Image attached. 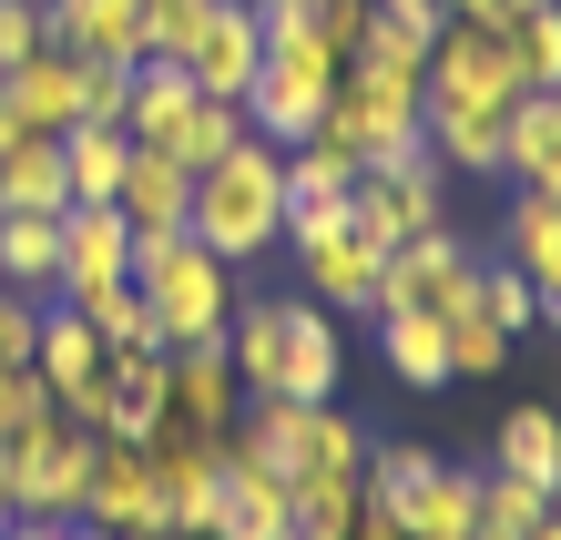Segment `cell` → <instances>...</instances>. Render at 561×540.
Segmentation results:
<instances>
[{
	"mask_svg": "<svg viewBox=\"0 0 561 540\" xmlns=\"http://www.w3.org/2000/svg\"><path fill=\"white\" fill-rule=\"evenodd\" d=\"M347 378V336L337 317L317 307V296H286V347H276V398H296V409H327Z\"/></svg>",
	"mask_w": 561,
	"mask_h": 540,
	"instance_id": "8fae6325",
	"label": "cell"
},
{
	"mask_svg": "<svg viewBox=\"0 0 561 540\" xmlns=\"http://www.w3.org/2000/svg\"><path fill=\"white\" fill-rule=\"evenodd\" d=\"M184 113H194V82H184V61H134V103H123V133L163 153V143L184 133Z\"/></svg>",
	"mask_w": 561,
	"mask_h": 540,
	"instance_id": "f1b7e54d",
	"label": "cell"
},
{
	"mask_svg": "<svg viewBox=\"0 0 561 540\" xmlns=\"http://www.w3.org/2000/svg\"><path fill=\"white\" fill-rule=\"evenodd\" d=\"M0 286L11 296H61V215H0Z\"/></svg>",
	"mask_w": 561,
	"mask_h": 540,
	"instance_id": "603a6c76",
	"label": "cell"
},
{
	"mask_svg": "<svg viewBox=\"0 0 561 540\" xmlns=\"http://www.w3.org/2000/svg\"><path fill=\"white\" fill-rule=\"evenodd\" d=\"M0 530H11V520H0Z\"/></svg>",
	"mask_w": 561,
	"mask_h": 540,
	"instance_id": "680465c9",
	"label": "cell"
},
{
	"mask_svg": "<svg viewBox=\"0 0 561 540\" xmlns=\"http://www.w3.org/2000/svg\"><path fill=\"white\" fill-rule=\"evenodd\" d=\"M103 336L82 326V307H42V347H31V367H42V388H51V409L61 398H82V388H103Z\"/></svg>",
	"mask_w": 561,
	"mask_h": 540,
	"instance_id": "44dd1931",
	"label": "cell"
},
{
	"mask_svg": "<svg viewBox=\"0 0 561 540\" xmlns=\"http://www.w3.org/2000/svg\"><path fill=\"white\" fill-rule=\"evenodd\" d=\"M388 307H428V317H459V307H480V265L449 245L439 225L409 234V245H388V276H378V317Z\"/></svg>",
	"mask_w": 561,
	"mask_h": 540,
	"instance_id": "ba28073f",
	"label": "cell"
},
{
	"mask_svg": "<svg viewBox=\"0 0 561 540\" xmlns=\"http://www.w3.org/2000/svg\"><path fill=\"white\" fill-rule=\"evenodd\" d=\"M82 520H103L113 540H174V510H163V480H153L144 438H103L92 490H82Z\"/></svg>",
	"mask_w": 561,
	"mask_h": 540,
	"instance_id": "52a82bcc",
	"label": "cell"
},
{
	"mask_svg": "<svg viewBox=\"0 0 561 540\" xmlns=\"http://www.w3.org/2000/svg\"><path fill=\"white\" fill-rule=\"evenodd\" d=\"M439 184H449V163L439 153H409V163H378V174H357V194H347V225L368 234V245L388 255V245H409V234H428L439 225Z\"/></svg>",
	"mask_w": 561,
	"mask_h": 540,
	"instance_id": "5b68a950",
	"label": "cell"
},
{
	"mask_svg": "<svg viewBox=\"0 0 561 540\" xmlns=\"http://www.w3.org/2000/svg\"><path fill=\"white\" fill-rule=\"evenodd\" d=\"M0 103H11L31 133H72V123H82V61L61 51V42H42L31 61L0 72Z\"/></svg>",
	"mask_w": 561,
	"mask_h": 540,
	"instance_id": "9a60e30c",
	"label": "cell"
},
{
	"mask_svg": "<svg viewBox=\"0 0 561 540\" xmlns=\"http://www.w3.org/2000/svg\"><path fill=\"white\" fill-rule=\"evenodd\" d=\"M511 265L520 276H541V265H561V194H511Z\"/></svg>",
	"mask_w": 561,
	"mask_h": 540,
	"instance_id": "8d00e7d4",
	"label": "cell"
},
{
	"mask_svg": "<svg viewBox=\"0 0 561 540\" xmlns=\"http://www.w3.org/2000/svg\"><path fill=\"white\" fill-rule=\"evenodd\" d=\"M357 194V153L307 133V143H286V205H347Z\"/></svg>",
	"mask_w": 561,
	"mask_h": 540,
	"instance_id": "1f68e13d",
	"label": "cell"
},
{
	"mask_svg": "<svg viewBox=\"0 0 561 540\" xmlns=\"http://www.w3.org/2000/svg\"><path fill=\"white\" fill-rule=\"evenodd\" d=\"M296 265H307V296H317V307H368V317H378V276H388V255H378L357 225H347V234H327V245H307Z\"/></svg>",
	"mask_w": 561,
	"mask_h": 540,
	"instance_id": "ffe728a7",
	"label": "cell"
},
{
	"mask_svg": "<svg viewBox=\"0 0 561 540\" xmlns=\"http://www.w3.org/2000/svg\"><path fill=\"white\" fill-rule=\"evenodd\" d=\"M61 520H11V530H0V540H51Z\"/></svg>",
	"mask_w": 561,
	"mask_h": 540,
	"instance_id": "db71d44e",
	"label": "cell"
},
{
	"mask_svg": "<svg viewBox=\"0 0 561 540\" xmlns=\"http://www.w3.org/2000/svg\"><path fill=\"white\" fill-rule=\"evenodd\" d=\"M134 103V61H82V123H123Z\"/></svg>",
	"mask_w": 561,
	"mask_h": 540,
	"instance_id": "ee69618b",
	"label": "cell"
},
{
	"mask_svg": "<svg viewBox=\"0 0 561 540\" xmlns=\"http://www.w3.org/2000/svg\"><path fill=\"white\" fill-rule=\"evenodd\" d=\"M42 31L72 61H144V0H42Z\"/></svg>",
	"mask_w": 561,
	"mask_h": 540,
	"instance_id": "5bb4252c",
	"label": "cell"
},
{
	"mask_svg": "<svg viewBox=\"0 0 561 540\" xmlns=\"http://www.w3.org/2000/svg\"><path fill=\"white\" fill-rule=\"evenodd\" d=\"M531 540H561V510H551V520H541V530H531Z\"/></svg>",
	"mask_w": 561,
	"mask_h": 540,
	"instance_id": "11a10c76",
	"label": "cell"
},
{
	"mask_svg": "<svg viewBox=\"0 0 561 540\" xmlns=\"http://www.w3.org/2000/svg\"><path fill=\"white\" fill-rule=\"evenodd\" d=\"M42 418H61L51 388H42V367H0V449H11V438H31Z\"/></svg>",
	"mask_w": 561,
	"mask_h": 540,
	"instance_id": "b9f144b4",
	"label": "cell"
},
{
	"mask_svg": "<svg viewBox=\"0 0 561 540\" xmlns=\"http://www.w3.org/2000/svg\"><path fill=\"white\" fill-rule=\"evenodd\" d=\"M123 276H134V225L113 205H61V307H82Z\"/></svg>",
	"mask_w": 561,
	"mask_h": 540,
	"instance_id": "7c38bea8",
	"label": "cell"
},
{
	"mask_svg": "<svg viewBox=\"0 0 561 540\" xmlns=\"http://www.w3.org/2000/svg\"><path fill=\"white\" fill-rule=\"evenodd\" d=\"M82 326L103 336L113 357H144V347H163V336H153V307H144V286H134V276H123V286H103V296H82Z\"/></svg>",
	"mask_w": 561,
	"mask_h": 540,
	"instance_id": "d590c367",
	"label": "cell"
},
{
	"mask_svg": "<svg viewBox=\"0 0 561 540\" xmlns=\"http://www.w3.org/2000/svg\"><path fill=\"white\" fill-rule=\"evenodd\" d=\"M153 480H163V510H174V540H205L215 520V490H225V459H236V438H205V428H174L163 418L153 438Z\"/></svg>",
	"mask_w": 561,
	"mask_h": 540,
	"instance_id": "9c48e42d",
	"label": "cell"
},
{
	"mask_svg": "<svg viewBox=\"0 0 561 540\" xmlns=\"http://www.w3.org/2000/svg\"><path fill=\"white\" fill-rule=\"evenodd\" d=\"M551 510H561V490L511 480V469H480V530H490V540H531Z\"/></svg>",
	"mask_w": 561,
	"mask_h": 540,
	"instance_id": "d6a6232c",
	"label": "cell"
},
{
	"mask_svg": "<svg viewBox=\"0 0 561 540\" xmlns=\"http://www.w3.org/2000/svg\"><path fill=\"white\" fill-rule=\"evenodd\" d=\"M31 347H42V307L0 286V367H31Z\"/></svg>",
	"mask_w": 561,
	"mask_h": 540,
	"instance_id": "f6af8a7d",
	"label": "cell"
},
{
	"mask_svg": "<svg viewBox=\"0 0 561 540\" xmlns=\"http://www.w3.org/2000/svg\"><path fill=\"white\" fill-rule=\"evenodd\" d=\"M327 143H347L357 153V174H378V163H409L428 133H419V92H378V82H357L337 72V92H327Z\"/></svg>",
	"mask_w": 561,
	"mask_h": 540,
	"instance_id": "277c9868",
	"label": "cell"
},
{
	"mask_svg": "<svg viewBox=\"0 0 561 540\" xmlns=\"http://www.w3.org/2000/svg\"><path fill=\"white\" fill-rule=\"evenodd\" d=\"M113 215L134 225V234H184V215H194V174L174 153H153V143H134V174H123V194H113Z\"/></svg>",
	"mask_w": 561,
	"mask_h": 540,
	"instance_id": "d6986e66",
	"label": "cell"
},
{
	"mask_svg": "<svg viewBox=\"0 0 561 540\" xmlns=\"http://www.w3.org/2000/svg\"><path fill=\"white\" fill-rule=\"evenodd\" d=\"M174 367V428H205V438H236V418H245V388H236V367H225V336L215 347H174L163 357Z\"/></svg>",
	"mask_w": 561,
	"mask_h": 540,
	"instance_id": "4fadbf2b",
	"label": "cell"
},
{
	"mask_svg": "<svg viewBox=\"0 0 561 540\" xmlns=\"http://www.w3.org/2000/svg\"><path fill=\"white\" fill-rule=\"evenodd\" d=\"M520 61H511V31H470V21H449L439 42H428V92L419 103H490V113H511L520 103Z\"/></svg>",
	"mask_w": 561,
	"mask_h": 540,
	"instance_id": "8992f818",
	"label": "cell"
},
{
	"mask_svg": "<svg viewBox=\"0 0 561 540\" xmlns=\"http://www.w3.org/2000/svg\"><path fill=\"white\" fill-rule=\"evenodd\" d=\"M184 234H194L205 255H225V265L286 245V153H276V143H236L225 163H205V174H194Z\"/></svg>",
	"mask_w": 561,
	"mask_h": 540,
	"instance_id": "6da1fadb",
	"label": "cell"
},
{
	"mask_svg": "<svg viewBox=\"0 0 561 540\" xmlns=\"http://www.w3.org/2000/svg\"><path fill=\"white\" fill-rule=\"evenodd\" d=\"M480 317L501 326V336H520V326H541V296H531V276L501 255V265H480Z\"/></svg>",
	"mask_w": 561,
	"mask_h": 540,
	"instance_id": "60d3db41",
	"label": "cell"
},
{
	"mask_svg": "<svg viewBox=\"0 0 561 540\" xmlns=\"http://www.w3.org/2000/svg\"><path fill=\"white\" fill-rule=\"evenodd\" d=\"M368 449L378 438L357 418H337V398H327V409H307V469H296V480H357L368 490Z\"/></svg>",
	"mask_w": 561,
	"mask_h": 540,
	"instance_id": "4dcf8cb0",
	"label": "cell"
},
{
	"mask_svg": "<svg viewBox=\"0 0 561 540\" xmlns=\"http://www.w3.org/2000/svg\"><path fill=\"white\" fill-rule=\"evenodd\" d=\"M42 42H51V31H42V0H0V72H11V61H31Z\"/></svg>",
	"mask_w": 561,
	"mask_h": 540,
	"instance_id": "bcb514c9",
	"label": "cell"
},
{
	"mask_svg": "<svg viewBox=\"0 0 561 540\" xmlns=\"http://www.w3.org/2000/svg\"><path fill=\"white\" fill-rule=\"evenodd\" d=\"M163 409H174V367H163V347L103 357V438H153Z\"/></svg>",
	"mask_w": 561,
	"mask_h": 540,
	"instance_id": "ac0fdd59",
	"label": "cell"
},
{
	"mask_svg": "<svg viewBox=\"0 0 561 540\" xmlns=\"http://www.w3.org/2000/svg\"><path fill=\"white\" fill-rule=\"evenodd\" d=\"M470 540H490V530H470Z\"/></svg>",
	"mask_w": 561,
	"mask_h": 540,
	"instance_id": "6f0895ef",
	"label": "cell"
},
{
	"mask_svg": "<svg viewBox=\"0 0 561 540\" xmlns=\"http://www.w3.org/2000/svg\"><path fill=\"white\" fill-rule=\"evenodd\" d=\"M51 540H113V530H103V520H61Z\"/></svg>",
	"mask_w": 561,
	"mask_h": 540,
	"instance_id": "f5cc1de1",
	"label": "cell"
},
{
	"mask_svg": "<svg viewBox=\"0 0 561 540\" xmlns=\"http://www.w3.org/2000/svg\"><path fill=\"white\" fill-rule=\"evenodd\" d=\"M520 11H541V0H520Z\"/></svg>",
	"mask_w": 561,
	"mask_h": 540,
	"instance_id": "9f6ffc18",
	"label": "cell"
},
{
	"mask_svg": "<svg viewBox=\"0 0 561 540\" xmlns=\"http://www.w3.org/2000/svg\"><path fill=\"white\" fill-rule=\"evenodd\" d=\"M378 11L399 21V31H419V42H439V31H449V0H378Z\"/></svg>",
	"mask_w": 561,
	"mask_h": 540,
	"instance_id": "7dc6e473",
	"label": "cell"
},
{
	"mask_svg": "<svg viewBox=\"0 0 561 540\" xmlns=\"http://www.w3.org/2000/svg\"><path fill=\"white\" fill-rule=\"evenodd\" d=\"M501 174L531 184V194H561V92H520L511 103V163Z\"/></svg>",
	"mask_w": 561,
	"mask_h": 540,
	"instance_id": "484cf974",
	"label": "cell"
},
{
	"mask_svg": "<svg viewBox=\"0 0 561 540\" xmlns=\"http://www.w3.org/2000/svg\"><path fill=\"white\" fill-rule=\"evenodd\" d=\"M72 184H61V133H21L0 153V215H61Z\"/></svg>",
	"mask_w": 561,
	"mask_h": 540,
	"instance_id": "d4e9b609",
	"label": "cell"
},
{
	"mask_svg": "<svg viewBox=\"0 0 561 540\" xmlns=\"http://www.w3.org/2000/svg\"><path fill=\"white\" fill-rule=\"evenodd\" d=\"M286 490H296L286 540H347V520H357V480H286Z\"/></svg>",
	"mask_w": 561,
	"mask_h": 540,
	"instance_id": "f35d334b",
	"label": "cell"
},
{
	"mask_svg": "<svg viewBox=\"0 0 561 540\" xmlns=\"http://www.w3.org/2000/svg\"><path fill=\"white\" fill-rule=\"evenodd\" d=\"M531 296H541V317L561 326V265H541V276H531Z\"/></svg>",
	"mask_w": 561,
	"mask_h": 540,
	"instance_id": "f907efd6",
	"label": "cell"
},
{
	"mask_svg": "<svg viewBox=\"0 0 561 540\" xmlns=\"http://www.w3.org/2000/svg\"><path fill=\"white\" fill-rule=\"evenodd\" d=\"M419 133L449 174H501L511 163V113H490V103H419Z\"/></svg>",
	"mask_w": 561,
	"mask_h": 540,
	"instance_id": "e0dca14e",
	"label": "cell"
},
{
	"mask_svg": "<svg viewBox=\"0 0 561 540\" xmlns=\"http://www.w3.org/2000/svg\"><path fill=\"white\" fill-rule=\"evenodd\" d=\"M449 21H470V31H511V21H520V0H449Z\"/></svg>",
	"mask_w": 561,
	"mask_h": 540,
	"instance_id": "c3c4849f",
	"label": "cell"
},
{
	"mask_svg": "<svg viewBox=\"0 0 561 540\" xmlns=\"http://www.w3.org/2000/svg\"><path fill=\"white\" fill-rule=\"evenodd\" d=\"M347 72L378 82V92H428V42H419V31H399L388 11H368V31H357V51H347Z\"/></svg>",
	"mask_w": 561,
	"mask_h": 540,
	"instance_id": "83f0119b",
	"label": "cell"
},
{
	"mask_svg": "<svg viewBox=\"0 0 561 540\" xmlns=\"http://www.w3.org/2000/svg\"><path fill=\"white\" fill-rule=\"evenodd\" d=\"M511 61H520L531 92H561V0H541V11L511 21Z\"/></svg>",
	"mask_w": 561,
	"mask_h": 540,
	"instance_id": "74e56055",
	"label": "cell"
},
{
	"mask_svg": "<svg viewBox=\"0 0 561 540\" xmlns=\"http://www.w3.org/2000/svg\"><path fill=\"white\" fill-rule=\"evenodd\" d=\"M194 21H205V0H144V61H184Z\"/></svg>",
	"mask_w": 561,
	"mask_h": 540,
	"instance_id": "7bdbcfd3",
	"label": "cell"
},
{
	"mask_svg": "<svg viewBox=\"0 0 561 540\" xmlns=\"http://www.w3.org/2000/svg\"><path fill=\"white\" fill-rule=\"evenodd\" d=\"M255 61H266L255 0H205V21H194V42H184V82L205 92V103H245Z\"/></svg>",
	"mask_w": 561,
	"mask_h": 540,
	"instance_id": "30bf717a",
	"label": "cell"
},
{
	"mask_svg": "<svg viewBox=\"0 0 561 540\" xmlns=\"http://www.w3.org/2000/svg\"><path fill=\"white\" fill-rule=\"evenodd\" d=\"M347 540H409V530H399V520H388V510H378V499H368V490H357V520H347Z\"/></svg>",
	"mask_w": 561,
	"mask_h": 540,
	"instance_id": "681fc988",
	"label": "cell"
},
{
	"mask_svg": "<svg viewBox=\"0 0 561 540\" xmlns=\"http://www.w3.org/2000/svg\"><path fill=\"white\" fill-rule=\"evenodd\" d=\"M286 520H296V490L276 480V469L225 459V490H215V520H205V540H286Z\"/></svg>",
	"mask_w": 561,
	"mask_h": 540,
	"instance_id": "2e32d148",
	"label": "cell"
},
{
	"mask_svg": "<svg viewBox=\"0 0 561 540\" xmlns=\"http://www.w3.org/2000/svg\"><path fill=\"white\" fill-rule=\"evenodd\" d=\"M378 357H388L399 388H449V326L428 307H388L378 317Z\"/></svg>",
	"mask_w": 561,
	"mask_h": 540,
	"instance_id": "cb8c5ba5",
	"label": "cell"
},
{
	"mask_svg": "<svg viewBox=\"0 0 561 540\" xmlns=\"http://www.w3.org/2000/svg\"><path fill=\"white\" fill-rule=\"evenodd\" d=\"M92 459H103V438L72 428V418H42L31 438H11V480H21V510L11 520H82Z\"/></svg>",
	"mask_w": 561,
	"mask_h": 540,
	"instance_id": "3957f363",
	"label": "cell"
},
{
	"mask_svg": "<svg viewBox=\"0 0 561 540\" xmlns=\"http://www.w3.org/2000/svg\"><path fill=\"white\" fill-rule=\"evenodd\" d=\"M501 469H511V480L561 490V418H551V409H511V418H501Z\"/></svg>",
	"mask_w": 561,
	"mask_h": 540,
	"instance_id": "e575fe53",
	"label": "cell"
},
{
	"mask_svg": "<svg viewBox=\"0 0 561 540\" xmlns=\"http://www.w3.org/2000/svg\"><path fill=\"white\" fill-rule=\"evenodd\" d=\"M236 143H255V123H245V103H205V92H194V113H184V133L163 153L184 163V174H205V163H225Z\"/></svg>",
	"mask_w": 561,
	"mask_h": 540,
	"instance_id": "836d02e7",
	"label": "cell"
},
{
	"mask_svg": "<svg viewBox=\"0 0 561 540\" xmlns=\"http://www.w3.org/2000/svg\"><path fill=\"white\" fill-rule=\"evenodd\" d=\"M21 510V480H11V449H0V520Z\"/></svg>",
	"mask_w": 561,
	"mask_h": 540,
	"instance_id": "816d5d0a",
	"label": "cell"
},
{
	"mask_svg": "<svg viewBox=\"0 0 561 540\" xmlns=\"http://www.w3.org/2000/svg\"><path fill=\"white\" fill-rule=\"evenodd\" d=\"M439 326H449V378H501V367H511V336L490 326L480 307H459V317H439Z\"/></svg>",
	"mask_w": 561,
	"mask_h": 540,
	"instance_id": "ab89813d",
	"label": "cell"
},
{
	"mask_svg": "<svg viewBox=\"0 0 561 540\" xmlns=\"http://www.w3.org/2000/svg\"><path fill=\"white\" fill-rule=\"evenodd\" d=\"M236 459H255V469H276V480H296V469H307V409H296V398H245Z\"/></svg>",
	"mask_w": 561,
	"mask_h": 540,
	"instance_id": "4316f807",
	"label": "cell"
},
{
	"mask_svg": "<svg viewBox=\"0 0 561 540\" xmlns=\"http://www.w3.org/2000/svg\"><path fill=\"white\" fill-rule=\"evenodd\" d=\"M399 530H409V540H470V530H480V469H449V459H439V469H428V499H419Z\"/></svg>",
	"mask_w": 561,
	"mask_h": 540,
	"instance_id": "f546056e",
	"label": "cell"
},
{
	"mask_svg": "<svg viewBox=\"0 0 561 540\" xmlns=\"http://www.w3.org/2000/svg\"><path fill=\"white\" fill-rule=\"evenodd\" d=\"M123 174H134V133L123 123H72L61 133V184H72V205H113Z\"/></svg>",
	"mask_w": 561,
	"mask_h": 540,
	"instance_id": "7402d4cb",
	"label": "cell"
},
{
	"mask_svg": "<svg viewBox=\"0 0 561 540\" xmlns=\"http://www.w3.org/2000/svg\"><path fill=\"white\" fill-rule=\"evenodd\" d=\"M134 286H144V307H153V336H163V357L174 347H215L225 326H236V265L205 255L194 234H134Z\"/></svg>",
	"mask_w": 561,
	"mask_h": 540,
	"instance_id": "7a4b0ae2",
	"label": "cell"
}]
</instances>
